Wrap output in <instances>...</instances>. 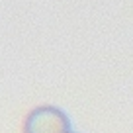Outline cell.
I'll use <instances>...</instances> for the list:
<instances>
[{"label":"cell","mask_w":133,"mask_h":133,"mask_svg":"<svg viewBox=\"0 0 133 133\" xmlns=\"http://www.w3.org/2000/svg\"><path fill=\"white\" fill-rule=\"evenodd\" d=\"M24 133H71V119L55 106H41L28 114Z\"/></svg>","instance_id":"obj_1"}]
</instances>
